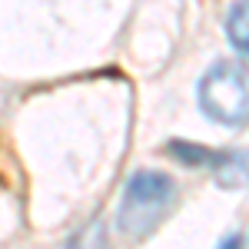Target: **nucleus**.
<instances>
[{"instance_id":"39448f33","label":"nucleus","mask_w":249,"mask_h":249,"mask_svg":"<svg viewBox=\"0 0 249 249\" xmlns=\"http://www.w3.org/2000/svg\"><path fill=\"white\" fill-rule=\"evenodd\" d=\"M166 153H170L173 160H179V163H186V166H199V163H216V156H219V153H210V150L196 146V143H186V140H173L170 146H166Z\"/></svg>"},{"instance_id":"7ed1b4c3","label":"nucleus","mask_w":249,"mask_h":249,"mask_svg":"<svg viewBox=\"0 0 249 249\" xmlns=\"http://www.w3.org/2000/svg\"><path fill=\"white\" fill-rule=\"evenodd\" d=\"M213 176L219 186L236 190V186H246L249 183V153L243 150H232V153H219L213 163Z\"/></svg>"},{"instance_id":"f03ea898","label":"nucleus","mask_w":249,"mask_h":249,"mask_svg":"<svg viewBox=\"0 0 249 249\" xmlns=\"http://www.w3.org/2000/svg\"><path fill=\"white\" fill-rule=\"evenodd\" d=\"M199 107L213 123L239 126L249 116V73L243 63H213L199 80Z\"/></svg>"},{"instance_id":"20e7f679","label":"nucleus","mask_w":249,"mask_h":249,"mask_svg":"<svg viewBox=\"0 0 249 249\" xmlns=\"http://www.w3.org/2000/svg\"><path fill=\"white\" fill-rule=\"evenodd\" d=\"M226 34H230V43L249 57V0H239L232 3L230 17H226Z\"/></svg>"},{"instance_id":"f257e3e1","label":"nucleus","mask_w":249,"mask_h":249,"mask_svg":"<svg viewBox=\"0 0 249 249\" xmlns=\"http://www.w3.org/2000/svg\"><path fill=\"white\" fill-rule=\"evenodd\" d=\"M173 199H176V186L166 173H153V170L136 173L123 190L120 210H116V226L126 236H143L166 216Z\"/></svg>"},{"instance_id":"423d86ee","label":"nucleus","mask_w":249,"mask_h":249,"mask_svg":"<svg viewBox=\"0 0 249 249\" xmlns=\"http://www.w3.org/2000/svg\"><path fill=\"white\" fill-rule=\"evenodd\" d=\"M219 249H239V236H230V243H223Z\"/></svg>"}]
</instances>
